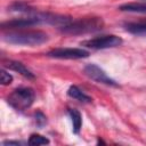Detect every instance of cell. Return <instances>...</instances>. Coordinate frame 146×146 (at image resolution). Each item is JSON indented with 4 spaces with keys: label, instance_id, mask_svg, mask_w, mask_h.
Listing matches in <instances>:
<instances>
[{
    "label": "cell",
    "instance_id": "6da1fadb",
    "mask_svg": "<svg viewBox=\"0 0 146 146\" xmlns=\"http://www.w3.org/2000/svg\"><path fill=\"white\" fill-rule=\"evenodd\" d=\"M3 41L18 46H39L48 41V34L42 31H11L2 36Z\"/></svg>",
    "mask_w": 146,
    "mask_h": 146
},
{
    "label": "cell",
    "instance_id": "7a4b0ae2",
    "mask_svg": "<svg viewBox=\"0 0 146 146\" xmlns=\"http://www.w3.org/2000/svg\"><path fill=\"white\" fill-rule=\"evenodd\" d=\"M104 23L99 17L82 18L79 21H72L66 26L62 27V32L66 34H84L89 32H95L102 30Z\"/></svg>",
    "mask_w": 146,
    "mask_h": 146
},
{
    "label": "cell",
    "instance_id": "3957f363",
    "mask_svg": "<svg viewBox=\"0 0 146 146\" xmlns=\"http://www.w3.org/2000/svg\"><path fill=\"white\" fill-rule=\"evenodd\" d=\"M35 94L33 89L27 88V87H21L15 89L8 97H7V103L16 111L23 112L27 110L34 102Z\"/></svg>",
    "mask_w": 146,
    "mask_h": 146
},
{
    "label": "cell",
    "instance_id": "277c9868",
    "mask_svg": "<svg viewBox=\"0 0 146 146\" xmlns=\"http://www.w3.org/2000/svg\"><path fill=\"white\" fill-rule=\"evenodd\" d=\"M122 42L123 40L120 36L110 34V35H102L94 39L86 40L81 42V46H84L91 49H106V48H114V47L121 46Z\"/></svg>",
    "mask_w": 146,
    "mask_h": 146
},
{
    "label": "cell",
    "instance_id": "5b68a950",
    "mask_svg": "<svg viewBox=\"0 0 146 146\" xmlns=\"http://www.w3.org/2000/svg\"><path fill=\"white\" fill-rule=\"evenodd\" d=\"M83 72L89 79L96 81L97 83H103V84L111 86V87H119V83L115 80H113L112 78H110L105 73V71L103 68H100L99 66H97L96 64L86 65L83 68Z\"/></svg>",
    "mask_w": 146,
    "mask_h": 146
},
{
    "label": "cell",
    "instance_id": "8992f818",
    "mask_svg": "<svg viewBox=\"0 0 146 146\" xmlns=\"http://www.w3.org/2000/svg\"><path fill=\"white\" fill-rule=\"evenodd\" d=\"M48 57L59 59H80L89 56V51L81 48H56L47 52Z\"/></svg>",
    "mask_w": 146,
    "mask_h": 146
},
{
    "label": "cell",
    "instance_id": "52a82bcc",
    "mask_svg": "<svg viewBox=\"0 0 146 146\" xmlns=\"http://www.w3.org/2000/svg\"><path fill=\"white\" fill-rule=\"evenodd\" d=\"M35 14V13H34ZM32 14L26 18H15L11 21H7L5 23L1 24L2 29H13V30H17V29H24V27H30L33 25H38L41 24L40 21L36 18V16Z\"/></svg>",
    "mask_w": 146,
    "mask_h": 146
},
{
    "label": "cell",
    "instance_id": "ba28073f",
    "mask_svg": "<svg viewBox=\"0 0 146 146\" xmlns=\"http://www.w3.org/2000/svg\"><path fill=\"white\" fill-rule=\"evenodd\" d=\"M2 66L6 67V68H8V70H11V71H15V72L19 73L21 75H23L26 79H34L35 78L34 74L24 64H22L21 62L7 59V60H2Z\"/></svg>",
    "mask_w": 146,
    "mask_h": 146
},
{
    "label": "cell",
    "instance_id": "9c48e42d",
    "mask_svg": "<svg viewBox=\"0 0 146 146\" xmlns=\"http://www.w3.org/2000/svg\"><path fill=\"white\" fill-rule=\"evenodd\" d=\"M67 95H68V97L75 99V100H78V102H80V103L87 104V103H91V102H92L91 97H89L87 94H84V92H83L80 88H78L76 86H71V87L68 88V90H67Z\"/></svg>",
    "mask_w": 146,
    "mask_h": 146
},
{
    "label": "cell",
    "instance_id": "30bf717a",
    "mask_svg": "<svg viewBox=\"0 0 146 146\" xmlns=\"http://www.w3.org/2000/svg\"><path fill=\"white\" fill-rule=\"evenodd\" d=\"M67 113H68V115L71 117V121H72L73 132L74 133H79L80 129H81V125H82V116H81L80 112L78 110H74V108H68Z\"/></svg>",
    "mask_w": 146,
    "mask_h": 146
},
{
    "label": "cell",
    "instance_id": "8fae6325",
    "mask_svg": "<svg viewBox=\"0 0 146 146\" xmlns=\"http://www.w3.org/2000/svg\"><path fill=\"white\" fill-rule=\"evenodd\" d=\"M121 11H129V13H146V2H131L120 6L119 8Z\"/></svg>",
    "mask_w": 146,
    "mask_h": 146
},
{
    "label": "cell",
    "instance_id": "7c38bea8",
    "mask_svg": "<svg viewBox=\"0 0 146 146\" xmlns=\"http://www.w3.org/2000/svg\"><path fill=\"white\" fill-rule=\"evenodd\" d=\"M129 33L136 35H146V24L144 23H128L124 25Z\"/></svg>",
    "mask_w": 146,
    "mask_h": 146
},
{
    "label": "cell",
    "instance_id": "4fadbf2b",
    "mask_svg": "<svg viewBox=\"0 0 146 146\" xmlns=\"http://www.w3.org/2000/svg\"><path fill=\"white\" fill-rule=\"evenodd\" d=\"M8 9H9L10 11L26 13V14H29V15H31V14H34V13H35V11H34V9H33L31 6H29V5L24 3V2H18V1L13 2V3L8 7Z\"/></svg>",
    "mask_w": 146,
    "mask_h": 146
},
{
    "label": "cell",
    "instance_id": "5bb4252c",
    "mask_svg": "<svg viewBox=\"0 0 146 146\" xmlns=\"http://www.w3.org/2000/svg\"><path fill=\"white\" fill-rule=\"evenodd\" d=\"M29 145H33V146H38V145H46L49 144V139L46 138L44 136H41L39 133H32L29 138Z\"/></svg>",
    "mask_w": 146,
    "mask_h": 146
},
{
    "label": "cell",
    "instance_id": "9a60e30c",
    "mask_svg": "<svg viewBox=\"0 0 146 146\" xmlns=\"http://www.w3.org/2000/svg\"><path fill=\"white\" fill-rule=\"evenodd\" d=\"M34 121H35V123H36L38 127H42V125L46 124L47 117H46V115H44L42 112L38 111V112L34 113Z\"/></svg>",
    "mask_w": 146,
    "mask_h": 146
},
{
    "label": "cell",
    "instance_id": "2e32d148",
    "mask_svg": "<svg viewBox=\"0 0 146 146\" xmlns=\"http://www.w3.org/2000/svg\"><path fill=\"white\" fill-rule=\"evenodd\" d=\"M0 83L2 84V86H8V84H10L11 83V81H13V76L6 71V70H1V79H0Z\"/></svg>",
    "mask_w": 146,
    "mask_h": 146
},
{
    "label": "cell",
    "instance_id": "e0dca14e",
    "mask_svg": "<svg viewBox=\"0 0 146 146\" xmlns=\"http://www.w3.org/2000/svg\"><path fill=\"white\" fill-rule=\"evenodd\" d=\"M2 145H22V143L15 141V140H5V141H2Z\"/></svg>",
    "mask_w": 146,
    "mask_h": 146
}]
</instances>
